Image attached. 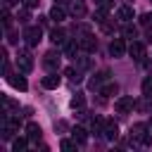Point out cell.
<instances>
[{"label":"cell","instance_id":"obj_1","mask_svg":"<svg viewBox=\"0 0 152 152\" xmlns=\"http://www.w3.org/2000/svg\"><path fill=\"white\" fill-rule=\"evenodd\" d=\"M131 145H142V147L152 145V133L147 131L145 124H133L131 126Z\"/></svg>","mask_w":152,"mask_h":152},{"label":"cell","instance_id":"obj_2","mask_svg":"<svg viewBox=\"0 0 152 152\" xmlns=\"http://www.w3.org/2000/svg\"><path fill=\"white\" fill-rule=\"evenodd\" d=\"M76 43H78V48H81V50H86V52H93V50L97 48V40H95V36H93V33H88V28H83V31H81V36L76 38Z\"/></svg>","mask_w":152,"mask_h":152},{"label":"cell","instance_id":"obj_3","mask_svg":"<svg viewBox=\"0 0 152 152\" xmlns=\"http://www.w3.org/2000/svg\"><path fill=\"white\" fill-rule=\"evenodd\" d=\"M14 62H17V69H19L21 74H31V69H33V59H31L28 50H19Z\"/></svg>","mask_w":152,"mask_h":152},{"label":"cell","instance_id":"obj_4","mask_svg":"<svg viewBox=\"0 0 152 152\" xmlns=\"http://www.w3.org/2000/svg\"><path fill=\"white\" fill-rule=\"evenodd\" d=\"M135 107H138V102H135L131 95H121V97L114 102V109H116L119 114H128V112H133Z\"/></svg>","mask_w":152,"mask_h":152},{"label":"cell","instance_id":"obj_5","mask_svg":"<svg viewBox=\"0 0 152 152\" xmlns=\"http://www.w3.org/2000/svg\"><path fill=\"white\" fill-rule=\"evenodd\" d=\"M43 64H45V69L57 71V69H59V64H62V55H59V52H55V50H50V52H45V55H43Z\"/></svg>","mask_w":152,"mask_h":152},{"label":"cell","instance_id":"obj_6","mask_svg":"<svg viewBox=\"0 0 152 152\" xmlns=\"http://www.w3.org/2000/svg\"><path fill=\"white\" fill-rule=\"evenodd\" d=\"M24 38H26V45H38L40 38H43L40 26H26L24 28Z\"/></svg>","mask_w":152,"mask_h":152},{"label":"cell","instance_id":"obj_7","mask_svg":"<svg viewBox=\"0 0 152 152\" xmlns=\"http://www.w3.org/2000/svg\"><path fill=\"white\" fill-rule=\"evenodd\" d=\"M128 55L133 57V59H142L145 57V45L140 43V40H131V45H128Z\"/></svg>","mask_w":152,"mask_h":152},{"label":"cell","instance_id":"obj_8","mask_svg":"<svg viewBox=\"0 0 152 152\" xmlns=\"http://www.w3.org/2000/svg\"><path fill=\"white\" fill-rule=\"evenodd\" d=\"M116 19H119L121 24H131V21H133V7L121 5V7L116 10Z\"/></svg>","mask_w":152,"mask_h":152},{"label":"cell","instance_id":"obj_9","mask_svg":"<svg viewBox=\"0 0 152 152\" xmlns=\"http://www.w3.org/2000/svg\"><path fill=\"white\" fill-rule=\"evenodd\" d=\"M124 52H126V43H124V38H114L112 45H109V55H112V57H124Z\"/></svg>","mask_w":152,"mask_h":152},{"label":"cell","instance_id":"obj_10","mask_svg":"<svg viewBox=\"0 0 152 152\" xmlns=\"http://www.w3.org/2000/svg\"><path fill=\"white\" fill-rule=\"evenodd\" d=\"M59 83H62V78H59L57 71H50L48 76H43V88H48V90H55Z\"/></svg>","mask_w":152,"mask_h":152},{"label":"cell","instance_id":"obj_11","mask_svg":"<svg viewBox=\"0 0 152 152\" xmlns=\"http://www.w3.org/2000/svg\"><path fill=\"white\" fill-rule=\"evenodd\" d=\"M102 135H104L107 140H116V138H119V126H116L114 121H104V128H102Z\"/></svg>","mask_w":152,"mask_h":152},{"label":"cell","instance_id":"obj_12","mask_svg":"<svg viewBox=\"0 0 152 152\" xmlns=\"http://www.w3.org/2000/svg\"><path fill=\"white\" fill-rule=\"evenodd\" d=\"M7 81H10V86H14L17 90H26V88H28L26 78H24V76H19V74H10V76H7Z\"/></svg>","mask_w":152,"mask_h":152},{"label":"cell","instance_id":"obj_13","mask_svg":"<svg viewBox=\"0 0 152 152\" xmlns=\"http://www.w3.org/2000/svg\"><path fill=\"white\" fill-rule=\"evenodd\" d=\"M26 133H28V140H33V142H38L40 138H43V131H40V126L38 124H26Z\"/></svg>","mask_w":152,"mask_h":152},{"label":"cell","instance_id":"obj_14","mask_svg":"<svg viewBox=\"0 0 152 152\" xmlns=\"http://www.w3.org/2000/svg\"><path fill=\"white\" fill-rule=\"evenodd\" d=\"M69 12L74 17H83L86 14V2L83 0H69Z\"/></svg>","mask_w":152,"mask_h":152},{"label":"cell","instance_id":"obj_15","mask_svg":"<svg viewBox=\"0 0 152 152\" xmlns=\"http://www.w3.org/2000/svg\"><path fill=\"white\" fill-rule=\"evenodd\" d=\"M50 19H52V21H57V24H59V21H64V19H66V10H64L62 5H55V7L50 10Z\"/></svg>","mask_w":152,"mask_h":152},{"label":"cell","instance_id":"obj_16","mask_svg":"<svg viewBox=\"0 0 152 152\" xmlns=\"http://www.w3.org/2000/svg\"><path fill=\"white\" fill-rule=\"evenodd\" d=\"M107 78H109V71H100V74L90 81V88H93V90H100V88L107 83Z\"/></svg>","mask_w":152,"mask_h":152},{"label":"cell","instance_id":"obj_17","mask_svg":"<svg viewBox=\"0 0 152 152\" xmlns=\"http://www.w3.org/2000/svg\"><path fill=\"white\" fill-rule=\"evenodd\" d=\"M50 40H52L55 45H64V43H66V33H64L62 28H52V31H50Z\"/></svg>","mask_w":152,"mask_h":152},{"label":"cell","instance_id":"obj_18","mask_svg":"<svg viewBox=\"0 0 152 152\" xmlns=\"http://www.w3.org/2000/svg\"><path fill=\"white\" fill-rule=\"evenodd\" d=\"M116 90H119V88H116V83L107 81V83H104V86H102L97 93H100V95H104V97H112V95H116Z\"/></svg>","mask_w":152,"mask_h":152},{"label":"cell","instance_id":"obj_19","mask_svg":"<svg viewBox=\"0 0 152 152\" xmlns=\"http://www.w3.org/2000/svg\"><path fill=\"white\" fill-rule=\"evenodd\" d=\"M71 138L78 142V145H86V140H88V135H86V128H81V126H76L74 131H71Z\"/></svg>","mask_w":152,"mask_h":152},{"label":"cell","instance_id":"obj_20","mask_svg":"<svg viewBox=\"0 0 152 152\" xmlns=\"http://www.w3.org/2000/svg\"><path fill=\"white\" fill-rule=\"evenodd\" d=\"M78 50H81V48H78L76 40H66V43H64V55H66V57H74Z\"/></svg>","mask_w":152,"mask_h":152},{"label":"cell","instance_id":"obj_21","mask_svg":"<svg viewBox=\"0 0 152 152\" xmlns=\"http://www.w3.org/2000/svg\"><path fill=\"white\" fill-rule=\"evenodd\" d=\"M69 104H71V109H83V104H86V97H83L81 93H76V95L69 100Z\"/></svg>","mask_w":152,"mask_h":152},{"label":"cell","instance_id":"obj_22","mask_svg":"<svg viewBox=\"0 0 152 152\" xmlns=\"http://www.w3.org/2000/svg\"><path fill=\"white\" fill-rule=\"evenodd\" d=\"M2 107H5V112H2V114H10L12 109H19V104H17L12 97H2Z\"/></svg>","mask_w":152,"mask_h":152},{"label":"cell","instance_id":"obj_23","mask_svg":"<svg viewBox=\"0 0 152 152\" xmlns=\"http://www.w3.org/2000/svg\"><path fill=\"white\" fill-rule=\"evenodd\" d=\"M26 145H28L26 138H14V140H12V150H14V152H24Z\"/></svg>","mask_w":152,"mask_h":152},{"label":"cell","instance_id":"obj_24","mask_svg":"<svg viewBox=\"0 0 152 152\" xmlns=\"http://www.w3.org/2000/svg\"><path fill=\"white\" fill-rule=\"evenodd\" d=\"M140 88H142V95H145L147 100H152V78H150V76L142 81V86H140Z\"/></svg>","mask_w":152,"mask_h":152},{"label":"cell","instance_id":"obj_25","mask_svg":"<svg viewBox=\"0 0 152 152\" xmlns=\"http://www.w3.org/2000/svg\"><path fill=\"white\" fill-rule=\"evenodd\" d=\"M64 74L69 76V81H71V83H78V81H81V74H78V69H76V66H69Z\"/></svg>","mask_w":152,"mask_h":152},{"label":"cell","instance_id":"obj_26","mask_svg":"<svg viewBox=\"0 0 152 152\" xmlns=\"http://www.w3.org/2000/svg\"><path fill=\"white\" fill-rule=\"evenodd\" d=\"M76 145H78L76 140H62V145H59V147H62L64 152H71V150H76Z\"/></svg>","mask_w":152,"mask_h":152},{"label":"cell","instance_id":"obj_27","mask_svg":"<svg viewBox=\"0 0 152 152\" xmlns=\"http://www.w3.org/2000/svg\"><path fill=\"white\" fill-rule=\"evenodd\" d=\"M93 19H95L97 24H102V21H107V10H97V12L93 14Z\"/></svg>","mask_w":152,"mask_h":152},{"label":"cell","instance_id":"obj_28","mask_svg":"<svg viewBox=\"0 0 152 152\" xmlns=\"http://www.w3.org/2000/svg\"><path fill=\"white\" fill-rule=\"evenodd\" d=\"M95 5H97V10H112V0H95Z\"/></svg>","mask_w":152,"mask_h":152},{"label":"cell","instance_id":"obj_29","mask_svg":"<svg viewBox=\"0 0 152 152\" xmlns=\"http://www.w3.org/2000/svg\"><path fill=\"white\" fill-rule=\"evenodd\" d=\"M121 33H124V38H135V28H133V26H128V24L124 26V31H121Z\"/></svg>","mask_w":152,"mask_h":152},{"label":"cell","instance_id":"obj_30","mask_svg":"<svg viewBox=\"0 0 152 152\" xmlns=\"http://www.w3.org/2000/svg\"><path fill=\"white\" fill-rule=\"evenodd\" d=\"M140 24H142V26H152V12H145V14L140 17Z\"/></svg>","mask_w":152,"mask_h":152},{"label":"cell","instance_id":"obj_31","mask_svg":"<svg viewBox=\"0 0 152 152\" xmlns=\"http://www.w3.org/2000/svg\"><path fill=\"white\" fill-rule=\"evenodd\" d=\"M17 19H19L21 24H26V21H28V7H24V10H21V12L17 14Z\"/></svg>","mask_w":152,"mask_h":152},{"label":"cell","instance_id":"obj_32","mask_svg":"<svg viewBox=\"0 0 152 152\" xmlns=\"http://www.w3.org/2000/svg\"><path fill=\"white\" fill-rule=\"evenodd\" d=\"M2 24H5V28H10V26H12V14H10L7 10L2 12Z\"/></svg>","mask_w":152,"mask_h":152},{"label":"cell","instance_id":"obj_33","mask_svg":"<svg viewBox=\"0 0 152 152\" xmlns=\"http://www.w3.org/2000/svg\"><path fill=\"white\" fill-rule=\"evenodd\" d=\"M38 2H40V0H21V5H24V7H28V10L38 7Z\"/></svg>","mask_w":152,"mask_h":152},{"label":"cell","instance_id":"obj_34","mask_svg":"<svg viewBox=\"0 0 152 152\" xmlns=\"http://www.w3.org/2000/svg\"><path fill=\"white\" fill-rule=\"evenodd\" d=\"M78 66H81V69H88V66H90V59L81 57V59H78Z\"/></svg>","mask_w":152,"mask_h":152},{"label":"cell","instance_id":"obj_35","mask_svg":"<svg viewBox=\"0 0 152 152\" xmlns=\"http://www.w3.org/2000/svg\"><path fill=\"white\" fill-rule=\"evenodd\" d=\"M64 2H69V0H57V5H64Z\"/></svg>","mask_w":152,"mask_h":152}]
</instances>
